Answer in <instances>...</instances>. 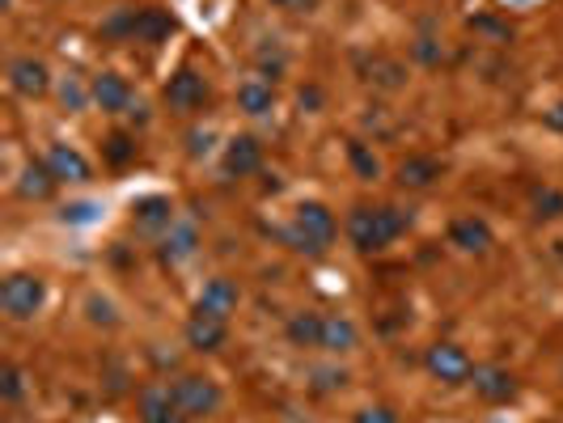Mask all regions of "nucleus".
Segmentation results:
<instances>
[{"instance_id":"obj_1","label":"nucleus","mask_w":563,"mask_h":423,"mask_svg":"<svg viewBox=\"0 0 563 423\" xmlns=\"http://www.w3.org/2000/svg\"><path fill=\"white\" fill-rule=\"evenodd\" d=\"M411 229V216L395 208V203H356L348 212V241L361 250V254H381L399 241L402 233Z\"/></svg>"},{"instance_id":"obj_2","label":"nucleus","mask_w":563,"mask_h":423,"mask_svg":"<svg viewBox=\"0 0 563 423\" xmlns=\"http://www.w3.org/2000/svg\"><path fill=\"white\" fill-rule=\"evenodd\" d=\"M335 212L318 203V199H305V203H297V212H292V221L284 225V246L288 250H297V254H310V259H318L330 250V241H335Z\"/></svg>"},{"instance_id":"obj_3","label":"nucleus","mask_w":563,"mask_h":423,"mask_svg":"<svg viewBox=\"0 0 563 423\" xmlns=\"http://www.w3.org/2000/svg\"><path fill=\"white\" fill-rule=\"evenodd\" d=\"M42 306H47V284H42V275L13 271V275L0 284V309H4L9 322H30V318H39Z\"/></svg>"},{"instance_id":"obj_4","label":"nucleus","mask_w":563,"mask_h":423,"mask_svg":"<svg viewBox=\"0 0 563 423\" xmlns=\"http://www.w3.org/2000/svg\"><path fill=\"white\" fill-rule=\"evenodd\" d=\"M170 394H174L178 411L191 415V420H212L221 411V402H225L221 385L212 382V377H203V373H178L170 382Z\"/></svg>"},{"instance_id":"obj_5","label":"nucleus","mask_w":563,"mask_h":423,"mask_svg":"<svg viewBox=\"0 0 563 423\" xmlns=\"http://www.w3.org/2000/svg\"><path fill=\"white\" fill-rule=\"evenodd\" d=\"M424 369H428L433 382L466 385L471 382V373H475V360H471L458 344H433L424 351Z\"/></svg>"},{"instance_id":"obj_6","label":"nucleus","mask_w":563,"mask_h":423,"mask_svg":"<svg viewBox=\"0 0 563 423\" xmlns=\"http://www.w3.org/2000/svg\"><path fill=\"white\" fill-rule=\"evenodd\" d=\"M208 98H212V89L196 69H178L174 77L165 80V107L174 115H196V111L208 107Z\"/></svg>"},{"instance_id":"obj_7","label":"nucleus","mask_w":563,"mask_h":423,"mask_svg":"<svg viewBox=\"0 0 563 423\" xmlns=\"http://www.w3.org/2000/svg\"><path fill=\"white\" fill-rule=\"evenodd\" d=\"M471 385H475V394H479L483 402H491V407H504V402H513L522 394V382L504 364H475Z\"/></svg>"},{"instance_id":"obj_8","label":"nucleus","mask_w":563,"mask_h":423,"mask_svg":"<svg viewBox=\"0 0 563 423\" xmlns=\"http://www.w3.org/2000/svg\"><path fill=\"white\" fill-rule=\"evenodd\" d=\"M174 30H178V22H174L170 9H132L127 42H149V47H158V42H165Z\"/></svg>"},{"instance_id":"obj_9","label":"nucleus","mask_w":563,"mask_h":423,"mask_svg":"<svg viewBox=\"0 0 563 423\" xmlns=\"http://www.w3.org/2000/svg\"><path fill=\"white\" fill-rule=\"evenodd\" d=\"M9 85L22 98H47L51 94V69L42 64L39 55H17L9 64Z\"/></svg>"},{"instance_id":"obj_10","label":"nucleus","mask_w":563,"mask_h":423,"mask_svg":"<svg viewBox=\"0 0 563 423\" xmlns=\"http://www.w3.org/2000/svg\"><path fill=\"white\" fill-rule=\"evenodd\" d=\"M225 344H229V322H225V318H212V313H203V309H196V313L187 318V347H191V351L212 356V351H221Z\"/></svg>"},{"instance_id":"obj_11","label":"nucleus","mask_w":563,"mask_h":423,"mask_svg":"<svg viewBox=\"0 0 563 423\" xmlns=\"http://www.w3.org/2000/svg\"><path fill=\"white\" fill-rule=\"evenodd\" d=\"M238 306H241V288L229 275H212L200 288V301H196V309L212 313V318H225V322L238 313Z\"/></svg>"},{"instance_id":"obj_12","label":"nucleus","mask_w":563,"mask_h":423,"mask_svg":"<svg viewBox=\"0 0 563 423\" xmlns=\"http://www.w3.org/2000/svg\"><path fill=\"white\" fill-rule=\"evenodd\" d=\"M225 178H250V174H259L263 170V145H259V136H234L229 145H225Z\"/></svg>"},{"instance_id":"obj_13","label":"nucleus","mask_w":563,"mask_h":423,"mask_svg":"<svg viewBox=\"0 0 563 423\" xmlns=\"http://www.w3.org/2000/svg\"><path fill=\"white\" fill-rule=\"evenodd\" d=\"M441 174H445V165L428 153L402 157L399 170H395V178H399L402 191H428V187H437V178H441Z\"/></svg>"},{"instance_id":"obj_14","label":"nucleus","mask_w":563,"mask_h":423,"mask_svg":"<svg viewBox=\"0 0 563 423\" xmlns=\"http://www.w3.org/2000/svg\"><path fill=\"white\" fill-rule=\"evenodd\" d=\"M89 94H93V107H98L102 115H127V111H132V85H127V77H120V73L93 77Z\"/></svg>"},{"instance_id":"obj_15","label":"nucleus","mask_w":563,"mask_h":423,"mask_svg":"<svg viewBox=\"0 0 563 423\" xmlns=\"http://www.w3.org/2000/svg\"><path fill=\"white\" fill-rule=\"evenodd\" d=\"M140 423H196L178 411L170 385H145L140 389Z\"/></svg>"},{"instance_id":"obj_16","label":"nucleus","mask_w":563,"mask_h":423,"mask_svg":"<svg viewBox=\"0 0 563 423\" xmlns=\"http://www.w3.org/2000/svg\"><path fill=\"white\" fill-rule=\"evenodd\" d=\"M361 347V331L348 313H322V351L330 356H348Z\"/></svg>"},{"instance_id":"obj_17","label":"nucleus","mask_w":563,"mask_h":423,"mask_svg":"<svg viewBox=\"0 0 563 423\" xmlns=\"http://www.w3.org/2000/svg\"><path fill=\"white\" fill-rule=\"evenodd\" d=\"M449 241H453L462 254H487V250L496 246L491 225H487L483 216H458V221L449 225Z\"/></svg>"},{"instance_id":"obj_18","label":"nucleus","mask_w":563,"mask_h":423,"mask_svg":"<svg viewBox=\"0 0 563 423\" xmlns=\"http://www.w3.org/2000/svg\"><path fill=\"white\" fill-rule=\"evenodd\" d=\"M42 161H47V170H51L60 183H89V178H93V165H89L85 153H77L73 145H51Z\"/></svg>"},{"instance_id":"obj_19","label":"nucleus","mask_w":563,"mask_h":423,"mask_svg":"<svg viewBox=\"0 0 563 423\" xmlns=\"http://www.w3.org/2000/svg\"><path fill=\"white\" fill-rule=\"evenodd\" d=\"M238 111L250 119H263L276 111V80L267 77H246L238 85Z\"/></svg>"},{"instance_id":"obj_20","label":"nucleus","mask_w":563,"mask_h":423,"mask_svg":"<svg viewBox=\"0 0 563 423\" xmlns=\"http://www.w3.org/2000/svg\"><path fill=\"white\" fill-rule=\"evenodd\" d=\"M132 221H136V229L158 233L161 237V233L174 225V203L165 195H145V199L132 203Z\"/></svg>"},{"instance_id":"obj_21","label":"nucleus","mask_w":563,"mask_h":423,"mask_svg":"<svg viewBox=\"0 0 563 423\" xmlns=\"http://www.w3.org/2000/svg\"><path fill=\"white\" fill-rule=\"evenodd\" d=\"M284 339L292 347H301V351H322V313L318 309H301V313H292L288 322H284Z\"/></svg>"},{"instance_id":"obj_22","label":"nucleus","mask_w":563,"mask_h":423,"mask_svg":"<svg viewBox=\"0 0 563 423\" xmlns=\"http://www.w3.org/2000/svg\"><path fill=\"white\" fill-rule=\"evenodd\" d=\"M196 250H200V229H196V225L174 221L170 229L161 233V259H165V263H187Z\"/></svg>"},{"instance_id":"obj_23","label":"nucleus","mask_w":563,"mask_h":423,"mask_svg":"<svg viewBox=\"0 0 563 423\" xmlns=\"http://www.w3.org/2000/svg\"><path fill=\"white\" fill-rule=\"evenodd\" d=\"M361 73L368 85H377V89H386V94H395L406 85V69H402V60L395 55H373V60H364Z\"/></svg>"},{"instance_id":"obj_24","label":"nucleus","mask_w":563,"mask_h":423,"mask_svg":"<svg viewBox=\"0 0 563 423\" xmlns=\"http://www.w3.org/2000/svg\"><path fill=\"white\" fill-rule=\"evenodd\" d=\"M55 187H60V178L47 170V161H30V165L22 170V183H17L22 199H51Z\"/></svg>"},{"instance_id":"obj_25","label":"nucleus","mask_w":563,"mask_h":423,"mask_svg":"<svg viewBox=\"0 0 563 423\" xmlns=\"http://www.w3.org/2000/svg\"><path fill=\"white\" fill-rule=\"evenodd\" d=\"M136 136H127V132H111L107 140H102V157H107V165L111 170H123V165H132L136 161Z\"/></svg>"},{"instance_id":"obj_26","label":"nucleus","mask_w":563,"mask_h":423,"mask_svg":"<svg viewBox=\"0 0 563 423\" xmlns=\"http://www.w3.org/2000/svg\"><path fill=\"white\" fill-rule=\"evenodd\" d=\"M348 165L356 170V178H361V183L381 178V161H377V153H373L364 140H348Z\"/></svg>"},{"instance_id":"obj_27","label":"nucleus","mask_w":563,"mask_h":423,"mask_svg":"<svg viewBox=\"0 0 563 423\" xmlns=\"http://www.w3.org/2000/svg\"><path fill=\"white\" fill-rule=\"evenodd\" d=\"M529 212H534V221H560L563 191H555V187H534V195H529Z\"/></svg>"},{"instance_id":"obj_28","label":"nucleus","mask_w":563,"mask_h":423,"mask_svg":"<svg viewBox=\"0 0 563 423\" xmlns=\"http://www.w3.org/2000/svg\"><path fill=\"white\" fill-rule=\"evenodd\" d=\"M0 398H4L9 407H17V402L26 398V373H22L17 364H4V369H0Z\"/></svg>"},{"instance_id":"obj_29","label":"nucleus","mask_w":563,"mask_h":423,"mask_svg":"<svg viewBox=\"0 0 563 423\" xmlns=\"http://www.w3.org/2000/svg\"><path fill=\"white\" fill-rule=\"evenodd\" d=\"M254 64H259V77H280L284 69H288V55H284L280 47H259L254 51Z\"/></svg>"},{"instance_id":"obj_30","label":"nucleus","mask_w":563,"mask_h":423,"mask_svg":"<svg viewBox=\"0 0 563 423\" xmlns=\"http://www.w3.org/2000/svg\"><path fill=\"white\" fill-rule=\"evenodd\" d=\"M85 309H89V322H93V326H107V331L120 326V313H115V306H111L107 297H89Z\"/></svg>"},{"instance_id":"obj_31","label":"nucleus","mask_w":563,"mask_h":423,"mask_svg":"<svg viewBox=\"0 0 563 423\" xmlns=\"http://www.w3.org/2000/svg\"><path fill=\"white\" fill-rule=\"evenodd\" d=\"M352 423H402V420L395 407H361V411L352 415Z\"/></svg>"},{"instance_id":"obj_32","label":"nucleus","mask_w":563,"mask_h":423,"mask_svg":"<svg viewBox=\"0 0 563 423\" xmlns=\"http://www.w3.org/2000/svg\"><path fill=\"white\" fill-rule=\"evenodd\" d=\"M471 30H479V35H491L496 42H509V39H513V30H509V26H500V22H491V17H475V22H471Z\"/></svg>"},{"instance_id":"obj_33","label":"nucleus","mask_w":563,"mask_h":423,"mask_svg":"<svg viewBox=\"0 0 563 423\" xmlns=\"http://www.w3.org/2000/svg\"><path fill=\"white\" fill-rule=\"evenodd\" d=\"M85 98H93V94H85L77 80H68V85H64V107H85Z\"/></svg>"},{"instance_id":"obj_34","label":"nucleus","mask_w":563,"mask_h":423,"mask_svg":"<svg viewBox=\"0 0 563 423\" xmlns=\"http://www.w3.org/2000/svg\"><path fill=\"white\" fill-rule=\"evenodd\" d=\"M60 216H64V221H89V216H93V208H89V203H73V208H64Z\"/></svg>"},{"instance_id":"obj_35","label":"nucleus","mask_w":563,"mask_h":423,"mask_svg":"<svg viewBox=\"0 0 563 423\" xmlns=\"http://www.w3.org/2000/svg\"><path fill=\"white\" fill-rule=\"evenodd\" d=\"M276 9H288V13H310L314 9V0H272Z\"/></svg>"},{"instance_id":"obj_36","label":"nucleus","mask_w":563,"mask_h":423,"mask_svg":"<svg viewBox=\"0 0 563 423\" xmlns=\"http://www.w3.org/2000/svg\"><path fill=\"white\" fill-rule=\"evenodd\" d=\"M187 140H191V149H187V153H191V157L208 153V136H203V132H191V136H187Z\"/></svg>"},{"instance_id":"obj_37","label":"nucleus","mask_w":563,"mask_h":423,"mask_svg":"<svg viewBox=\"0 0 563 423\" xmlns=\"http://www.w3.org/2000/svg\"><path fill=\"white\" fill-rule=\"evenodd\" d=\"M318 102H322V94L314 89V85H310V89H301V107H318Z\"/></svg>"},{"instance_id":"obj_38","label":"nucleus","mask_w":563,"mask_h":423,"mask_svg":"<svg viewBox=\"0 0 563 423\" xmlns=\"http://www.w3.org/2000/svg\"><path fill=\"white\" fill-rule=\"evenodd\" d=\"M509 4H534V0H509Z\"/></svg>"}]
</instances>
